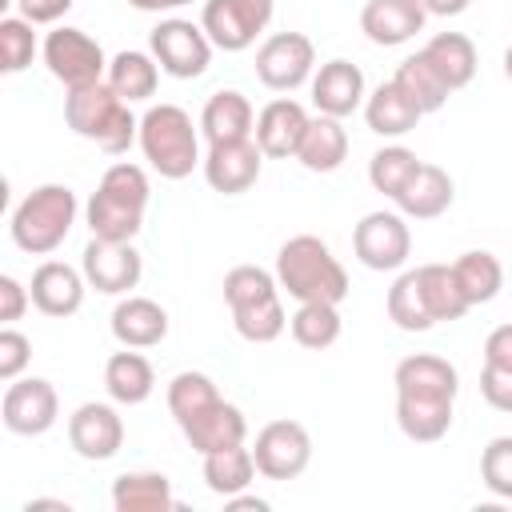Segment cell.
I'll return each mask as SVG.
<instances>
[{
  "label": "cell",
  "mask_w": 512,
  "mask_h": 512,
  "mask_svg": "<svg viewBox=\"0 0 512 512\" xmlns=\"http://www.w3.org/2000/svg\"><path fill=\"white\" fill-rule=\"evenodd\" d=\"M276 284L296 304H308V300L340 304L348 296L344 264L332 256V248L320 236H308V232L280 244V252H276Z\"/></svg>",
  "instance_id": "cell-1"
},
{
  "label": "cell",
  "mask_w": 512,
  "mask_h": 512,
  "mask_svg": "<svg viewBox=\"0 0 512 512\" xmlns=\"http://www.w3.org/2000/svg\"><path fill=\"white\" fill-rule=\"evenodd\" d=\"M148 196L152 192H148V176H144L140 164H128V160L112 164L100 176V184H96V192L84 208L88 232L96 240H132L144 228Z\"/></svg>",
  "instance_id": "cell-2"
},
{
  "label": "cell",
  "mask_w": 512,
  "mask_h": 512,
  "mask_svg": "<svg viewBox=\"0 0 512 512\" xmlns=\"http://www.w3.org/2000/svg\"><path fill=\"white\" fill-rule=\"evenodd\" d=\"M64 120L76 136L92 140L96 148H104L112 156L128 152V144L140 136V120L128 112V100L108 80L68 92L64 96Z\"/></svg>",
  "instance_id": "cell-3"
},
{
  "label": "cell",
  "mask_w": 512,
  "mask_h": 512,
  "mask_svg": "<svg viewBox=\"0 0 512 512\" xmlns=\"http://www.w3.org/2000/svg\"><path fill=\"white\" fill-rule=\"evenodd\" d=\"M72 224H76V192L68 184H40L16 204L8 228L20 252L48 256L68 240Z\"/></svg>",
  "instance_id": "cell-4"
},
{
  "label": "cell",
  "mask_w": 512,
  "mask_h": 512,
  "mask_svg": "<svg viewBox=\"0 0 512 512\" xmlns=\"http://www.w3.org/2000/svg\"><path fill=\"white\" fill-rule=\"evenodd\" d=\"M140 152L164 180H184L200 164V136L180 104H152L140 116Z\"/></svg>",
  "instance_id": "cell-5"
},
{
  "label": "cell",
  "mask_w": 512,
  "mask_h": 512,
  "mask_svg": "<svg viewBox=\"0 0 512 512\" xmlns=\"http://www.w3.org/2000/svg\"><path fill=\"white\" fill-rule=\"evenodd\" d=\"M44 64L48 72L68 88H88V84H100L108 80V60H104V48L84 32V28H52L44 36Z\"/></svg>",
  "instance_id": "cell-6"
},
{
  "label": "cell",
  "mask_w": 512,
  "mask_h": 512,
  "mask_svg": "<svg viewBox=\"0 0 512 512\" xmlns=\"http://www.w3.org/2000/svg\"><path fill=\"white\" fill-rule=\"evenodd\" d=\"M148 44H152V56H156L160 72H168V76H176V80H196V76H204L208 64H212V48H216L200 24L180 20V16L160 20V24L152 28Z\"/></svg>",
  "instance_id": "cell-7"
},
{
  "label": "cell",
  "mask_w": 512,
  "mask_h": 512,
  "mask_svg": "<svg viewBox=\"0 0 512 512\" xmlns=\"http://www.w3.org/2000/svg\"><path fill=\"white\" fill-rule=\"evenodd\" d=\"M272 20V0H204L200 28L224 52H244Z\"/></svg>",
  "instance_id": "cell-8"
},
{
  "label": "cell",
  "mask_w": 512,
  "mask_h": 512,
  "mask_svg": "<svg viewBox=\"0 0 512 512\" xmlns=\"http://www.w3.org/2000/svg\"><path fill=\"white\" fill-rule=\"evenodd\" d=\"M352 252L372 272H396L412 252V232L404 212H368L352 228Z\"/></svg>",
  "instance_id": "cell-9"
},
{
  "label": "cell",
  "mask_w": 512,
  "mask_h": 512,
  "mask_svg": "<svg viewBox=\"0 0 512 512\" xmlns=\"http://www.w3.org/2000/svg\"><path fill=\"white\" fill-rule=\"evenodd\" d=\"M316 68V48L304 32H272L256 48V76L272 92H292L300 88Z\"/></svg>",
  "instance_id": "cell-10"
},
{
  "label": "cell",
  "mask_w": 512,
  "mask_h": 512,
  "mask_svg": "<svg viewBox=\"0 0 512 512\" xmlns=\"http://www.w3.org/2000/svg\"><path fill=\"white\" fill-rule=\"evenodd\" d=\"M252 456L256 472H264L268 480H296L312 460V436L296 420H272L256 432Z\"/></svg>",
  "instance_id": "cell-11"
},
{
  "label": "cell",
  "mask_w": 512,
  "mask_h": 512,
  "mask_svg": "<svg viewBox=\"0 0 512 512\" xmlns=\"http://www.w3.org/2000/svg\"><path fill=\"white\" fill-rule=\"evenodd\" d=\"M0 416H4V428L16 436H44L60 416L56 388L44 376H28V380L16 376V380H8Z\"/></svg>",
  "instance_id": "cell-12"
},
{
  "label": "cell",
  "mask_w": 512,
  "mask_h": 512,
  "mask_svg": "<svg viewBox=\"0 0 512 512\" xmlns=\"http://www.w3.org/2000/svg\"><path fill=\"white\" fill-rule=\"evenodd\" d=\"M80 272L88 280V288L104 292V296H120V292H132L140 284V252L132 248V240H88L84 248V260H80Z\"/></svg>",
  "instance_id": "cell-13"
},
{
  "label": "cell",
  "mask_w": 512,
  "mask_h": 512,
  "mask_svg": "<svg viewBox=\"0 0 512 512\" xmlns=\"http://www.w3.org/2000/svg\"><path fill=\"white\" fill-rule=\"evenodd\" d=\"M68 444L84 460H112L124 444V420L112 404L88 400L68 416Z\"/></svg>",
  "instance_id": "cell-14"
},
{
  "label": "cell",
  "mask_w": 512,
  "mask_h": 512,
  "mask_svg": "<svg viewBox=\"0 0 512 512\" xmlns=\"http://www.w3.org/2000/svg\"><path fill=\"white\" fill-rule=\"evenodd\" d=\"M260 144L248 136V140H224V144H208V156L200 160L204 164V180L224 192V196H240L248 192L256 180H260Z\"/></svg>",
  "instance_id": "cell-15"
},
{
  "label": "cell",
  "mask_w": 512,
  "mask_h": 512,
  "mask_svg": "<svg viewBox=\"0 0 512 512\" xmlns=\"http://www.w3.org/2000/svg\"><path fill=\"white\" fill-rule=\"evenodd\" d=\"M308 120H312V116L304 112V104H296V100H288V96H276L272 104L260 108L256 128H252V140L260 144L264 156L288 160V156L300 152V140H304V132H308Z\"/></svg>",
  "instance_id": "cell-16"
},
{
  "label": "cell",
  "mask_w": 512,
  "mask_h": 512,
  "mask_svg": "<svg viewBox=\"0 0 512 512\" xmlns=\"http://www.w3.org/2000/svg\"><path fill=\"white\" fill-rule=\"evenodd\" d=\"M424 20H428L424 0H368L360 8V28L380 48H396L412 40L424 28Z\"/></svg>",
  "instance_id": "cell-17"
},
{
  "label": "cell",
  "mask_w": 512,
  "mask_h": 512,
  "mask_svg": "<svg viewBox=\"0 0 512 512\" xmlns=\"http://www.w3.org/2000/svg\"><path fill=\"white\" fill-rule=\"evenodd\" d=\"M312 104H316V112L336 116V120L352 116L364 104V72L340 56L320 64V72L312 76Z\"/></svg>",
  "instance_id": "cell-18"
},
{
  "label": "cell",
  "mask_w": 512,
  "mask_h": 512,
  "mask_svg": "<svg viewBox=\"0 0 512 512\" xmlns=\"http://www.w3.org/2000/svg\"><path fill=\"white\" fill-rule=\"evenodd\" d=\"M84 288H88L84 272H76V268L64 264V260H44V264L32 272V284H28L32 304H36L44 316H72V312H80Z\"/></svg>",
  "instance_id": "cell-19"
},
{
  "label": "cell",
  "mask_w": 512,
  "mask_h": 512,
  "mask_svg": "<svg viewBox=\"0 0 512 512\" xmlns=\"http://www.w3.org/2000/svg\"><path fill=\"white\" fill-rule=\"evenodd\" d=\"M180 432L188 436V444H192L200 456H208V452L244 444V436H248V420H244V412H240L236 404H228V400L220 396L216 404H208L204 412H196L192 420H184Z\"/></svg>",
  "instance_id": "cell-20"
},
{
  "label": "cell",
  "mask_w": 512,
  "mask_h": 512,
  "mask_svg": "<svg viewBox=\"0 0 512 512\" xmlns=\"http://www.w3.org/2000/svg\"><path fill=\"white\" fill-rule=\"evenodd\" d=\"M452 196H456V184L452 176L440 168V164H424L412 172V180L400 188L396 196V208L408 216V220H436L440 212L452 208Z\"/></svg>",
  "instance_id": "cell-21"
},
{
  "label": "cell",
  "mask_w": 512,
  "mask_h": 512,
  "mask_svg": "<svg viewBox=\"0 0 512 512\" xmlns=\"http://www.w3.org/2000/svg\"><path fill=\"white\" fill-rule=\"evenodd\" d=\"M256 128V112L248 104L244 92L236 88H220L208 96L204 112H200V132L208 144H224V140H248Z\"/></svg>",
  "instance_id": "cell-22"
},
{
  "label": "cell",
  "mask_w": 512,
  "mask_h": 512,
  "mask_svg": "<svg viewBox=\"0 0 512 512\" xmlns=\"http://www.w3.org/2000/svg\"><path fill=\"white\" fill-rule=\"evenodd\" d=\"M112 336L124 348H152L168 336V312L148 296H128L112 308Z\"/></svg>",
  "instance_id": "cell-23"
},
{
  "label": "cell",
  "mask_w": 512,
  "mask_h": 512,
  "mask_svg": "<svg viewBox=\"0 0 512 512\" xmlns=\"http://www.w3.org/2000/svg\"><path fill=\"white\" fill-rule=\"evenodd\" d=\"M392 384L396 392H412V396H444V400H456L460 392V376L456 368L444 360V356H432V352H416V356H404L392 372Z\"/></svg>",
  "instance_id": "cell-24"
},
{
  "label": "cell",
  "mask_w": 512,
  "mask_h": 512,
  "mask_svg": "<svg viewBox=\"0 0 512 512\" xmlns=\"http://www.w3.org/2000/svg\"><path fill=\"white\" fill-rule=\"evenodd\" d=\"M452 404L444 396H412V392H396V424L408 440L416 444H432L452 428Z\"/></svg>",
  "instance_id": "cell-25"
},
{
  "label": "cell",
  "mask_w": 512,
  "mask_h": 512,
  "mask_svg": "<svg viewBox=\"0 0 512 512\" xmlns=\"http://www.w3.org/2000/svg\"><path fill=\"white\" fill-rule=\"evenodd\" d=\"M112 508L116 512H168L176 508L172 480L164 472H124L112 480Z\"/></svg>",
  "instance_id": "cell-26"
},
{
  "label": "cell",
  "mask_w": 512,
  "mask_h": 512,
  "mask_svg": "<svg viewBox=\"0 0 512 512\" xmlns=\"http://www.w3.org/2000/svg\"><path fill=\"white\" fill-rule=\"evenodd\" d=\"M420 52H424V60L440 72V80L448 84V92L472 84V76H476V44H472L464 32H440V36H432Z\"/></svg>",
  "instance_id": "cell-27"
},
{
  "label": "cell",
  "mask_w": 512,
  "mask_h": 512,
  "mask_svg": "<svg viewBox=\"0 0 512 512\" xmlns=\"http://www.w3.org/2000/svg\"><path fill=\"white\" fill-rule=\"evenodd\" d=\"M348 156V132L340 128L336 116H312L308 120V132L300 140V152L296 160L308 168V172H336Z\"/></svg>",
  "instance_id": "cell-28"
},
{
  "label": "cell",
  "mask_w": 512,
  "mask_h": 512,
  "mask_svg": "<svg viewBox=\"0 0 512 512\" xmlns=\"http://www.w3.org/2000/svg\"><path fill=\"white\" fill-rule=\"evenodd\" d=\"M420 108L396 88V80H388V84H380L368 100H364V120H368V128L376 132V136H404V132H412L416 124H420Z\"/></svg>",
  "instance_id": "cell-29"
},
{
  "label": "cell",
  "mask_w": 512,
  "mask_h": 512,
  "mask_svg": "<svg viewBox=\"0 0 512 512\" xmlns=\"http://www.w3.org/2000/svg\"><path fill=\"white\" fill-rule=\"evenodd\" d=\"M104 388L116 404H144L156 388V372L140 352H112L104 364Z\"/></svg>",
  "instance_id": "cell-30"
},
{
  "label": "cell",
  "mask_w": 512,
  "mask_h": 512,
  "mask_svg": "<svg viewBox=\"0 0 512 512\" xmlns=\"http://www.w3.org/2000/svg\"><path fill=\"white\" fill-rule=\"evenodd\" d=\"M416 276H420V292H424V304H428L436 324H452V320H460L472 308L464 300L460 284H456L452 264H420Z\"/></svg>",
  "instance_id": "cell-31"
},
{
  "label": "cell",
  "mask_w": 512,
  "mask_h": 512,
  "mask_svg": "<svg viewBox=\"0 0 512 512\" xmlns=\"http://www.w3.org/2000/svg\"><path fill=\"white\" fill-rule=\"evenodd\" d=\"M252 476H256V456L244 444H232V448H220V452L204 456V484L224 500L244 492L252 484Z\"/></svg>",
  "instance_id": "cell-32"
},
{
  "label": "cell",
  "mask_w": 512,
  "mask_h": 512,
  "mask_svg": "<svg viewBox=\"0 0 512 512\" xmlns=\"http://www.w3.org/2000/svg\"><path fill=\"white\" fill-rule=\"evenodd\" d=\"M396 88L428 116V112H436V108H444V100L452 96L448 92V84L440 80V72L424 60V52H416V56H408V60H400V68H396Z\"/></svg>",
  "instance_id": "cell-33"
},
{
  "label": "cell",
  "mask_w": 512,
  "mask_h": 512,
  "mask_svg": "<svg viewBox=\"0 0 512 512\" xmlns=\"http://www.w3.org/2000/svg\"><path fill=\"white\" fill-rule=\"evenodd\" d=\"M108 84L132 104V100H148L160 84V64L148 52H116L108 60Z\"/></svg>",
  "instance_id": "cell-34"
},
{
  "label": "cell",
  "mask_w": 512,
  "mask_h": 512,
  "mask_svg": "<svg viewBox=\"0 0 512 512\" xmlns=\"http://www.w3.org/2000/svg\"><path fill=\"white\" fill-rule=\"evenodd\" d=\"M452 272H456V284H460V292H464V300L472 308L496 300L500 288H504V268H500V260L492 252H464L452 264Z\"/></svg>",
  "instance_id": "cell-35"
},
{
  "label": "cell",
  "mask_w": 512,
  "mask_h": 512,
  "mask_svg": "<svg viewBox=\"0 0 512 512\" xmlns=\"http://www.w3.org/2000/svg\"><path fill=\"white\" fill-rule=\"evenodd\" d=\"M288 328H292V340H296L300 348L320 352V348H332V344L340 340V312H336V304L308 300V304H300V308L288 316Z\"/></svg>",
  "instance_id": "cell-36"
},
{
  "label": "cell",
  "mask_w": 512,
  "mask_h": 512,
  "mask_svg": "<svg viewBox=\"0 0 512 512\" xmlns=\"http://www.w3.org/2000/svg\"><path fill=\"white\" fill-rule=\"evenodd\" d=\"M388 320L400 328V332H428L436 320L424 304V292H420V276L416 268L400 272L396 284L388 288Z\"/></svg>",
  "instance_id": "cell-37"
},
{
  "label": "cell",
  "mask_w": 512,
  "mask_h": 512,
  "mask_svg": "<svg viewBox=\"0 0 512 512\" xmlns=\"http://www.w3.org/2000/svg\"><path fill=\"white\" fill-rule=\"evenodd\" d=\"M420 168V160H416V152L412 148H404V144H388V148H380L372 160H368V184L376 188V192H384V196H400V188L412 180V172Z\"/></svg>",
  "instance_id": "cell-38"
},
{
  "label": "cell",
  "mask_w": 512,
  "mask_h": 512,
  "mask_svg": "<svg viewBox=\"0 0 512 512\" xmlns=\"http://www.w3.org/2000/svg\"><path fill=\"white\" fill-rule=\"evenodd\" d=\"M216 400H220V392H216L212 376H204V372H176L168 380V412L176 416V424L192 420L196 412H204Z\"/></svg>",
  "instance_id": "cell-39"
},
{
  "label": "cell",
  "mask_w": 512,
  "mask_h": 512,
  "mask_svg": "<svg viewBox=\"0 0 512 512\" xmlns=\"http://www.w3.org/2000/svg\"><path fill=\"white\" fill-rule=\"evenodd\" d=\"M232 324H236V332H240L248 344H272V340L284 332L288 316H284L280 296H268V300H260V304L232 308Z\"/></svg>",
  "instance_id": "cell-40"
},
{
  "label": "cell",
  "mask_w": 512,
  "mask_h": 512,
  "mask_svg": "<svg viewBox=\"0 0 512 512\" xmlns=\"http://www.w3.org/2000/svg\"><path fill=\"white\" fill-rule=\"evenodd\" d=\"M268 296H280V284H276L272 272H264L256 264H236L224 276V300H228V308H248V304H260Z\"/></svg>",
  "instance_id": "cell-41"
},
{
  "label": "cell",
  "mask_w": 512,
  "mask_h": 512,
  "mask_svg": "<svg viewBox=\"0 0 512 512\" xmlns=\"http://www.w3.org/2000/svg\"><path fill=\"white\" fill-rule=\"evenodd\" d=\"M36 56V32H32V20L24 16H4L0 20V68L4 72H24Z\"/></svg>",
  "instance_id": "cell-42"
},
{
  "label": "cell",
  "mask_w": 512,
  "mask_h": 512,
  "mask_svg": "<svg viewBox=\"0 0 512 512\" xmlns=\"http://www.w3.org/2000/svg\"><path fill=\"white\" fill-rule=\"evenodd\" d=\"M480 480L492 496L512 500V436L488 440V448L480 452Z\"/></svg>",
  "instance_id": "cell-43"
},
{
  "label": "cell",
  "mask_w": 512,
  "mask_h": 512,
  "mask_svg": "<svg viewBox=\"0 0 512 512\" xmlns=\"http://www.w3.org/2000/svg\"><path fill=\"white\" fill-rule=\"evenodd\" d=\"M28 360H32V340L16 328H4L0 332V380H16Z\"/></svg>",
  "instance_id": "cell-44"
},
{
  "label": "cell",
  "mask_w": 512,
  "mask_h": 512,
  "mask_svg": "<svg viewBox=\"0 0 512 512\" xmlns=\"http://www.w3.org/2000/svg\"><path fill=\"white\" fill-rule=\"evenodd\" d=\"M480 396H484L496 412H512V368L484 364V372H480Z\"/></svg>",
  "instance_id": "cell-45"
},
{
  "label": "cell",
  "mask_w": 512,
  "mask_h": 512,
  "mask_svg": "<svg viewBox=\"0 0 512 512\" xmlns=\"http://www.w3.org/2000/svg\"><path fill=\"white\" fill-rule=\"evenodd\" d=\"M28 300H32V292H28L16 276H0V320H4V324L20 320L24 308H28Z\"/></svg>",
  "instance_id": "cell-46"
},
{
  "label": "cell",
  "mask_w": 512,
  "mask_h": 512,
  "mask_svg": "<svg viewBox=\"0 0 512 512\" xmlns=\"http://www.w3.org/2000/svg\"><path fill=\"white\" fill-rule=\"evenodd\" d=\"M484 364L512 368V324H500V328L488 332V340H484Z\"/></svg>",
  "instance_id": "cell-47"
},
{
  "label": "cell",
  "mask_w": 512,
  "mask_h": 512,
  "mask_svg": "<svg viewBox=\"0 0 512 512\" xmlns=\"http://www.w3.org/2000/svg\"><path fill=\"white\" fill-rule=\"evenodd\" d=\"M16 4H20V16L32 24H56L72 8V0H16Z\"/></svg>",
  "instance_id": "cell-48"
},
{
  "label": "cell",
  "mask_w": 512,
  "mask_h": 512,
  "mask_svg": "<svg viewBox=\"0 0 512 512\" xmlns=\"http://www.w3.org/2000/svg\"><path fill=\"white\" fill-rule=\"evenodd\" d=\"M468 4H472V0H424V8H428L432 16H460Z\"/></svg>",
  "instance_id": "cell-49"
},
{
  "label": "cell",
  "mask_w": 512,
  "mask_h": 512,
  "mask_svg": "<svg viewBox=\"0 0 512 512\" xmlns=\"http://www.w3.org/2000/svg\"><path fill=\"white\" fill-rule=\"evenodd\" d=\"M132 8H140V12H172V8H180V4H192V0H128Z\"/></svg>",
  "instance_id": "cell-50"
},
{
  "label": "cell",
  "mask_w": 512,
  "mask_h": 512,
  "mask_svg": "<svg viewBox=\"0 0 512 512\" xmlns=\"http://www.w3.org/2000/svg\"><path fill=\"white\" fill-rule=\"evenodd\" d=\"M228 508H256V512H268V500H260V496H228Z\"/></svg>",
  "instance_id": "cell-51"
},
{
  "label": "cell",
  "mask_w": 512,
  "mask_h": 512,
  "mask_svg": "<svg viewBox=\"0 0 512 512\" xmlns=\"http://www.w3.org/2000/svg\"><path fill=\"white\" fill-rule=\"evenodd\" d=\"M504 76H508V80H512V44H508V48H504Z\"/></svg>",
  "instance_id": "cell-52"
}]
</instances>
